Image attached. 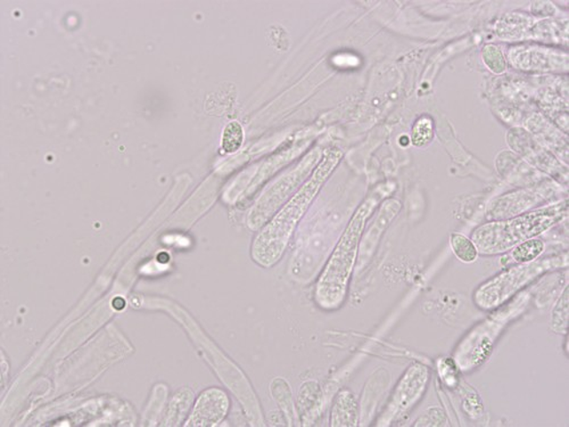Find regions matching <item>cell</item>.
Listing matches in <instances>:
<instances>
[{
    "label": "cell",
    "instance_id": "cell-9",
    "mask_svg": "<svg viewBox=\"0 0 569 427\" xmlns=\"http://www.w3.org/2000/svg\"><path fill=\"white\" fill-rule=\"evenodd\" d=\"M230 401L224 391L211 388L200 393L190 417L185 423L188 427H212L222 423L230 410Z\"/></svg>",
    "mask_w": 569,
    "mask_h": 427
},
{
    "label": "cell",
    "instance_id": "cell-10",
    "mask_svg": "<svg viewBox=\"0 0 569 427\" xmlns=\"http://www.w3.org/2000/svg\"><path fill=\"white\" fill-rule=\"evenodd\" d=\"M401 210V203L396 199H387L380 207L378 218L375 219L374 223L368 229L366 237L360 241L359 254H358V268L362 270L364 265L374 254L375 247L382 237L384 231L396 217Z\"/></svg>",
    "mask_w": 569,
    "mask_h": 427
},
{
    "label": "cell",
    "instance_id": "cell-17",
    "mask_svg": "<svg viewBox=\"0 0 569 427\" xmlns=\"http://www.w3.org/2000/svg\"><path fill=\"white\" fill-rule=\"evenodd\" d=\"M450 246L458 260L464 263L475 262L479 258V250H477L474 242L462 234L454 233L451 235Z\"/></svg>",
    "mask_w": 569,
    "mask_h": 427
},
{
    "label": "cell",
    "instance_id": "cell-13",
    "mask_svg": "<svg viewBox=\"0 0 569 427\" xmlns=\"http://www.w3.org/2000/svg\"><path fill=\"white\" fill-rule=\"evenodd\" d=\"M271 392L279 408L282 409L287 425H296L294 402H292V392L288 383L283 380V378H276L271 384Z\"/></svg>",
    "mask_w": 569,
    "mask_h": 427
},
{
    "label": "cell",
    "instance_id": "cell-4",
    "mask_svg": "<svg viewBox=\"0 0 569 427\" xmlns=\"http://www.w3.org/2000/svg\"><path fill=\"white\" fill-rule=\"evenodd\" d=\"M566 267H568V253L528 263H519L483 283L475 291L474 303L479 309L485 311L498 309L501 306L506 305L524 287L530 285L544 274L566 268Z\"/></svg>",
    "mask_w": 569,
    "mask_h": 427
},
{
    "label": "cell",
    "instance_id": "cell-2",
    "mask_svg": "<svg viewBox=\"0 0 569 427\" xmlns=\"http://www.w3.org/2000/svg\"><path fill=\"white\" fill-rule=\"evenodd\" d=\"M378 203L371 197L360 206L336 245L326 267L316 283L315 301L320 309L334 311L346 301L348 284L358 259L360 241L368 218Z\"/></svg>",
    "mask_w": 569,
    "mask_h": 427
},
{
    "label": "cell",
    "instance_id": "cell-1",
    "mask_svg": "<svg viewBox=\"0 0 569 427\" xmlns=\"http://www.w3.org/2000/svg\"><path fill=\"white\" fill-rule=\"evenodd\" d=\"M342 157V151L339 150L324 151L323 159H320L308 181L260 231L252 246V257L258 265L270 268L282 259L296 225L306 214L332 171L339 165Z\"/></svg>",
    "mask_w": 569,
    "mask_h": 427
},
{
    "label": "cell",
    "instance_id": "cell-20",
    "mask_svg": "<svg viewBox=\"0 0 569 427\" xmlns=\"http://www.w3.org/2000/svg\"><path fill=\"white\" fill-rule=\"evenodd\" d=\"M484 63L495 74H503L506 70V61L498 47L488 45L483 50Z\"/></svg>",
    "mask_w": 569,
    "mask_h": 427
},
{
    "label": "cell",
    "instance_id": "cell-14",
    "mask_svg": "<svg viewBox=\"0 0 569 427\" xmlns=\"http://www.w3.org/2000/svg\"><path fill=\"white\" fill-rule=\"evenodd\" d=\"M546 250V245L542 239L532 238L526 242L520 243L511 250L512 261L516 263H528L538 260L541 254Z\"/></svg>",
    "mask_w": 569,
    "mask_h": 427
},
{
    "label": "cell",
    "instance_id": "cell-3",
    "mask_svg": "<svg viewBox=\"0 0 569 427\" xmlns=\"http://www.w3.org/2000/svg\"><path fill=\"white\" fill-rule=\"evenodd\" d=\"M568 199L516 217L485 223L474 230L472 241L479 254L506 253L520 243L538 237L567 217Z\"/></svg>",
    "mask_w": 569,
    "mask_h": 427
},
{
    "label": "cell",
    "instance_id": "cell-19",
    "mask_svg": "<svg viewBox=\"0 0 569 427\" xmlns=\"http://www.w3.org/2000/svg\"><path fill=\"white\" fill-rule=\"evenodd\" d=\"M433 135H434V126L432 119L424 117L419 119L412 128L411 142L417 147H423L432 141Z\"/></svg>",
    "mask_w": 569,
    "mask_h": 427
},
{
    "label": "cell",
    "instance_id": "cell-15",
    "mask_svg": "<svg viewBox=\"0 0 569 427\" xmlns=\"http://www.w3.org/2000/svg\"><path fill=\"white\" fill-rule=\"evenodd\" d=\"M192 399L194 397H192L190 390H182L177 394H175L170 404L169 412H168L166 425L175 426L182 423L183 417L188 414V410L191 409Z\"/></svg>",
    "mask_w": 569,
    "mask_h": 427
},
{
    "label": "cell",
    "instance_id": "cell-18",
    "mask_svg": "<svg viewBox=\"0 0 569 427\" xmlns=\"http://www.w3.org/2000/svg\"><path fill=\"white\" fill-rule=\"evenodd\" d=\"M244 143V129L238 121H231L224 128L222 134V150L224 153L234 154L240 150Z\"/></svg>",
    "mask_w": 569,
    "mask_h": 427
},
{
    "label": "cell",
    "instance_id": "cell-5",
    "mask_svg": "<svg viewBox=\"0 0 569 427\" xmlns=\"http://www.w3.org/2000/svg\"><path fill=\"white\" fill-rule=\"evenodd\" d=\"M528 300L530 295H518L514 301L496 310L466 335L455 354L454 361L459 370L471 372L487 361L503 330L526 309Z\"/></svg>",
    "mask_w": 569,
    "mask_h": 427
},
{
    "label": "cell",
    "instance_id": "cell-7",
    "mask_svg": "<svg viewBox=\"0 0 569 427\" xmlns=\"http://www.w3.org/2000/svg\"><path fill=\"white\" fill-rule=\"evenodd\" d=\"M318 154V153H316ZM316 154H310L296 167L291 173L284 175L278 182H275L269 190L264 191L262 198L256 202L253 211H252L251 226L253 229L263 225L264 221L269 218L275 210L282 205L284 199H286L292 190L300 185V182L310 173L311 167H314Z\"/></svg>",
    "mask_w": 569,
    "mask_h": 427
},
{
    "label": "cell",
    "instance_id": "cell-8",
    "mask_svg": "<svg viewBox=\"0 0 569 427\" xmlns=\"http://www.w3.org/2000/svg\"><path fill=\"white\" fill-rule=\"evenodd\" d=\"M552 194L548 185L527 187V189L503 195L492 202L487 211V217L495 221H504L526 214L533 207L547 202Z\"/></svg>",
    "mask_w": 569,
    "mask_h": 427
},
{
    "label": "cell",
    "instance_id": "cell-6",
    "mask_svg": "<svg viewBox=\"0 0 569 427\" xmlns=\"http://www.w3.org/2000/svg\"><path fill=\"white\" fill-rule=\"evenodd\" d=\"M431 372L427 366L415 362L400 378L391 394L383 413L376 423L378 426H388L393 422L402 420L422 400L426 392Z\"/></svg>",
    "mask_w": 569,
    "mask_h": 427
},
{
    "label": "cell",
    "instance_id": "cell-16",
    "mask_svg": "<svg viewBox=\"0 0 569 427\" xmlns=\"http://www.w3.org/2000/svg\"><path fill=\"white\" fill-rule=\"evenodd\" d=\"M568 305L569 289L567 286L551 311V330L557 334L566 335L568 332Z\"/></svg>",
    "mask_w": 569,
    "mask_h": 427
},
{
    "label": "cell",
    "instance_id": "cell-12",
    "mask_svg": "<svg viewBox=\"0 0 569 427\" xmlns=\"http://www.w3.org/2000/svg\"><path fill=\"white\" fill-rule=\"evenodd\" d=\"M322 399V389L316 382H307L300 386L299 408L303 425H311V423L314 422V416L316 410L320 408Z\"/></svg>",
    "mask_w": 569,
    "mask_h": 427
},
{
    "label": "cell",
    "instance_id": "cell-11",
    "mask_svg": "<svg viewBox=\"0 0 569 427\" xmlns=\"http://www.w3.org/2000/svg\"><path fill=\"white\" fill-rule=\"evenodd\" d=\"M359 424V405L354 393L342 390L336 397L331 414V426L351 427Z\"/></svg>",
    "mask_w": 569,
    "mask_h": 427
}]
</instances>
